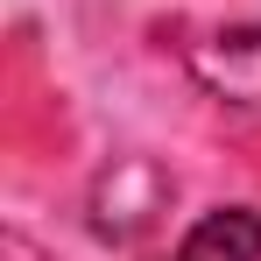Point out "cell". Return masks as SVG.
<instances>
[{
	"mask_svg": "<svg viewBox=\"0 0 261 261\" xmlns=\"http://www.w3.org/2000/svg\"><path fill=\"white\" fill-rule=\"evenodd\" d=\"M170 261H261V212H247V205L205 212Z\"/></svg>",
	"mask_w": 261,
	"mask_h": 261,
	"instance_id": "2",
	"label": "cell"
},
{
	"mask_svg": "<svg viewBox=\"0 0 261 261\" xmlns=\"http://www.w3.org/2000/svg\"><path fill=\"white\" fill-rule=\"evenodd\" d=\"M191 78L240 106V113H261V21H240V29H212L205 43H191Z\"/></svg>",
	"mask_w": 261,
	"mask_h": 261,
	"instance_id": "1",
	"label": "cell"
}]
</instances>
